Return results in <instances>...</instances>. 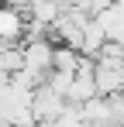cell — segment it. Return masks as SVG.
<instances>
[{
	"mask_svg": "<svg viewBox=\"0 0 124 127\" xmlns=\"http://www.w3.org/2000/svg\"><path fill=\"white\" fill-rule=\"evenodd\" d=\"M65 100H62L59 93H52L48 86H38L35 93H31V117H35V124H55L62 113H65Z\"/></svg>",
	"mask_w": 124,
	"mask_h": 127,
	"instance_id": "obj_1",
	"label": "cell"
},
{
	"mask_svg": "<svg viewBox=\"0 0 124 127\" xmlns=\"http://www.w3.org/2000/svg\"><path fill=\"white\" fill-rule=\"evenodd\" d=\"M24 10H28V3H7V7H0V45H21L24 38Z\"/></svg>",
	"mask_w": 124,
	"mask_h": 127,
	"instance_id": "obj_2",
	"label": "cell"
},
{
	"mask_svg": "<svg viewBox=\"0 0 124 127\" xmlns=\"http://www.w3.org/2000/svg\"><path fill=\"white\" fill-rule=\"evenodd\" d=\"M52 52H55V45H52V41H28V45H21L24 72H31V76L45 79V76L52 72Z\"/></svg>",
	"mask_w": 124,
	"mask_h": 127,
	"instance_id": "obj_3",
	"label": "cell"
},
{
	"mask_svg": "<svg viewBox=\"0 0 124 127\" xmlns=\"http://www.w3.org/2000/svg\"><path fill=\"white\" fill-rule=\"evenodd\" d=\"M93 96H97L93 72H76L72 83H69V93H65V103H69V106H86Z\"/></svg>",
	"mask_w": 124,
	"mask_h": 127,
	"instance_id": "obj_4",
	"label": "cell"
},
{
	"mask_svg": "<svg viewBox=\"0 0 124 127\" xmlns=\"http://www.w3.org/2000/svg\"><path fill=\"white\" fill-rule=\"evenodd\" d=\"M76 69H79V52L55 45V52H52V72H62V76H76Z\"/></svg>",
	"mask_w": 124,
	"mask_h": 127,
	"instance_id": "obj_5",
	"label": "cell"
},
{
	"mask_svg": "<svg viewBox=\"0 0 124 127\" xmlns=\"http://www.w3.org/2000/svg\"><path fill=\"white\" fill-rule=\"evenodd\" d=\"M7 83H10V79H7V76H0V89H3V86H7Z\"/></svg>",
	"mask_w": 124,
	"mask_h": 127,
	"instance_id": "obj_6",
	"label": "cell"
},
{
	"mask_svg": "<svg viewBox=\"0 0 124 127\" xmlns=\"http://www.w3.org/2000/svg\"><path fill=\"white\" fill-rule=\"evenodd\" d=\"M0 127H7V120H3V117H0Z\"/></svg>",
	"mask_w": 124,
	"mask_h": 127,
	"instance_id": "obj_7",
	"label": "cell"
}]
</instances>
